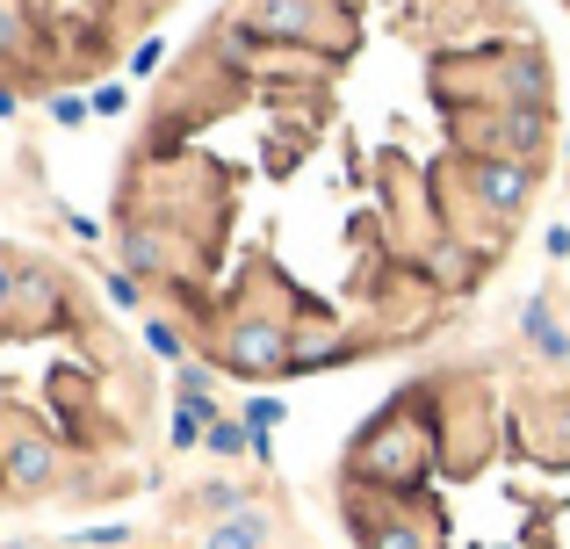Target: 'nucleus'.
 Returning <instances> with one entry per match:
<instances>
[{
	"label": "nucleus",
	"mask_w": 570,
	"mask_h": 549,
	"mask_svg": "<svg viewBox=\"0 0 570 549\" xmlns=\"http://www.w3.org/2000/svg\"><path fill=\"white\" fill-rule=\"evenodd\" d=\"M51 470H58V449L43 434H14L8 441V484H14V492H43Z\"/></svg>",
	"instance_id": "obj_3"
},
{
	"label": "nucleus",
	"mask_w": 570,
	"mask_h": 549,
	"mask_svg": "<svg viewBox=\"0 0 570 549\" xmlns=\"http://www.w3.org/2000/svg\"><path fill=\"white\" fill-rule=\"evenodd\" d=\"M14 109H22V101H14V87H0V116H14Z\"/></svg>",
	"instance_id": "obj_20"
},
{
	"label": "nucleus",
	"mask_w": 570,
	"mask_h": 549,
	"mask_svg": "<svg viewBox=\"0 0 570 549\" xmlns=\"http://www.w3.org/2000/svg\"><path fill=\"white\" fill-rule=\"evenodd\" d=\"M470 196L484 203L491 217H520L528 196H534V167H528V159H505V153H484L470 167Z\"/></svg>",
	"instance_id": "obj_1"
},
{
	"label": "nucleus",
	"mask_w": 570,
	"mask_h": 549,
	"mask_svg": "<svg viewBox=\"0 0 570 549\" xmlns=\"http://www.w3.org/2000/svg\"><path fill=\"white\" fill-rule=\"evenodd\" d=\"M22 43H29V14L14 0H0V51H22Z\"/></svg>",
	"instance_id": "obj_11"
},
{
	"label": "nucleus",
	"mask_w": 570,
	"mask_h": 549,
	"mask_svg": "<svg viewBox=\"0 0 570 549\" xmlns=\"http://www.w3.org/2000/svg\"><path fill=\"white\" fill-rule=\"evenodd\" d=\"M109 304H116V311L138 304V275H130V268H124V275H109Z\"/></svg>",
	"instance_id": "obj_16"
},
{
	"label": "nucleus",
	"mask_w": 570,
	"mask_h": 549,
	"mask_svg": "<svg viewBox=\"0 0 570 549\" xmlns=\"http://www.w3.org/2000/svg\"><path fill=\"white\" fill-rule=\"evenodd\" d=\"M282 412H289L282 398H253V405H246V434H275V427H282Z\"/></svg>",
	"instance_id": "obj_12"
},
{
	"label": "nucleus",
	"mask_w": 570,
	"mask_h": 549,
	"mask_svg": "<svg viewBox=\"0 0 570 549\" xmlns=\"http://www.w3.org/2000/svg\"><path fill=\"white\" fill-rule=\"evenodd\" d=\"M14 296H22V268H8V261H0V318L14 311Z\"/></svg>",
	"instance_id": "obj_17"
},
{
	"label": "nucleus",
	"mask_w": 570,
	"mask_h": 549,
	"mask_svg": "<svg viewBox=\"0 0 570 549\" xmlns=\"http://www.w3.org/2000/svg\"><path fill=\"white\" fill-rule=\"evenodd\" d=\"M289 333H282V325H232V333H224V362L232 369H289Z\"/></svg>",
	"instance_id": "obj_2"
},
{
	"label": "nucleus",
	"mask_w": 570,
	"mask_h": 549,
	"mask_svg": "<svg viewBox=\"0 0 570 549\" xmlns=\"http://www.w3.org/2000/svg\"><path fill=\"white\" fill-rule=\"evenodd\" d=\"M22 304H29V311H37V318H43V311H51V282L22 268Z\"/></svg>",
	"instance_id": "obj_15"
},
{
	"label": "nucleus",
	"mask_w": 570,
	"mask_h": 549,
	"mask_svg": "<svg viewBox=\"0 0 570 549\" xmlns=\"http://www.w3.org/2000/svg\"><path fill=\"white\" fill-rule=\"evenodd\" d=\"M520 333H528V340H534V347H542V354H570V340H563V325H557V318H549V304H542V296H534V304H528V311H520Z\"/></svg>",
	"instance_id": "obj_6"
},
{
	"label": "nucleus",
	"mask_w": 570,
	"mask_h": 549,
	"mask_svg": "<svg viewBox=\"0 0 570 549\" xmlns=\"http://www.w3.org/2000/svg\"><path fill=\"white\" fill-rule=\"evenodd\" d=\"M145 340H153V354H167V362L181 369V333H174V325H145Z\"/></svg>",
	"instance_id": "obj_14"
},
{
	"label": "nucleus",
	"mask_w": 570,
	"mask_h": 549,
	"mask_svg": "<svg viewBox=\"0 0 570 549\" xmlns=\"http://www.w3.org/2000/svg\"><path fill=\"white\" fill-rule=\"evenodd\" d=\"M261 29H275V37H304V29H311V0H261Z\"/></svg>",
	"instance_id": "obj_7"
},
{
	"label": "nucleus",
	"mask_w": 570,
	"mask_h": 549,
	"mask_svg": "<svg viewBox=\"0 0 570 549\" xmlns=\"http://www.w3.org/2000/svg\"><path fill=\"white\" fill-rule=\"evenodd\" d=\"M209 449H217V455H246L253 449V434H246V427H238V420H224V412H217V420H209Z\"/></svg>",
	"instance_id": "obj_10"
},
{
	"label": "nucleus",
	"mask_w": 570,
	"mask_h": 549,
	"mask_svg": "<svg viewBox=\"0 0 570 549\" xmlns=\"http://www.w3.org/2000/svg\"><path fill=\"white\" fill-rule=\"evenodd\" d=\"M261 528H267L261 513H253V507H238L232 521H224L217 536H209V549H261Z\"/></svg>",
	"instance_id": "obj_8"
},
{
	"label": "nucleus",
	"mask_w": 570,
	"mask_h": 549,
	"mask_svg": "<svg viewBox=\"0 0 570 549\" xmlns=\"http://www.w3.org/2000/svg\"><path fill=\"white\" fill-rule=\"evenodd\" d=\"M159 58H167V43H138V58H130V72H138V80H145V72H159Z\"/></svg>",
	"instance_id": "obj_18"
},
{
	"label": "nucleus",
	"mask_w": 570,
	"mask_h": 549,
	"mask_svg": "<svg viewBox=\"0 0 570 549\" xmlns=\"http://www.w3.org/2000/svg\"><path fill=\"white\" fill-rule=\"evenodd\" d=\"M51 116H58V124H87V101H80V95H58Z\"/></svg>",
	"instance_id": "obj_19"
},
{
	"label": "nucleus",
	"mask_w": 570,
	"mask_h": 549,
	"mask_svg": "<svg viewBox=\"0 0 570 549\" xmlns=\"http://www.w3.org/2000/svg\"><path fill=\"white\" fill-rule=\"evenodd\" d=\"M87 109H95V116H124L130 109V87H116V80L95 87V95H87Z\"/></svg>",
	"instance_id": "obj_13"
},
{
	"label": "nucleus",
	"mask_w": 570,
	"mask_h": 549,
	"mask_svg": "<svg viewBox=\"0 0 570 549\" xmlns=\"http://www.w3.org/2000/svg\"><path fill=\"white\" fill-rule=\"evenodd\" d=\"M209 420H217V405H209V398H181V405H174V420H167L174 449H195V441L209 434Z\"/></svg>",
	"instance_id": "obj_5"
},
{
	"label": "nucleus",
	"mask_w": 570,
	"mask_h": 549,
	"mask_svg": "<svg viewBox=\"0 0 570 549\" xmlns=\"http://www.w3.org/2000/svg\"><path fill=\"white\" fill-rule=\"evenodd\" d=\"M499 80H505V95H513L520 109L542 116V101H549V72H542V58H534V51H528V58H505Z\"/></svg>",
	"instance_id": "obj_4"
},
{
	"label": "nucleus",
	"mask_w": 570,
	"mask_h": 549,
	"mask_svg": "<svg viewBox=\"0 0 570 549\" xmlns=\"http://www.w3.org/2000/svg\"><path fill=\"white\" fill-rule=\"evenodd\" d=\"M124 261H130V275H153V268H167V246H159V232H124Z\"/></svg>",
	"instance_id": "obj_9"
}]
</instances>
